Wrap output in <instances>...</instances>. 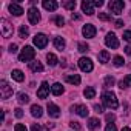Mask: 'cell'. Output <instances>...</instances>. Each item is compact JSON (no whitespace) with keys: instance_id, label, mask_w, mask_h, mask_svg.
<instances>
[{"instance_id":"cell-19","label":"cell","mask_w":131,"mask_h":131,"mask_svg":"<svg viewBox=\"0 0 131 131\" xmlns=\"http://www.w3.org/2000/svg\"><path fill=\"white\" fill-rule=\"evenodd\" d=\"M11 76H13V79L17 80V82H23V79H25V74H23L20 70H14V71L11 73Z\"/></svg>"},{"instance_id":"cell-8","label":"cell","mask_w":131,"mask_h":131,"mask_svg":"<svg viewBox=\"0 0 131 131\" xmlns=\"http://www.w3.org/2000/svg\"><path fill=\"white\" fill-rule=\"evenodd\" d=\"M96 32H97V29H96L94 25H91V23H86V25L82 28V34H83L86 39H93V37H96Z\"/></svg>"},{"instance_id":"cell-24","label":"cell","mask_w":131,"mask_h":131,"mask_svg":"<svg viewBox=\"0 0 131 131\" xmlns=\"http://www.w3.org/2000/svg\"><path fill=\"white\" fill-rule=\"evenodd\" d=\"M54 46H56L57 49H60V51H62V49L65 48V40H63L62 37H59V36H57V37H54Z\"/></svg>"},{"instance_id":"cell-43","label":"cell","mask_w":131,"mask_h":131,"mask_svg":"<svg viewBox=\"0 0 131 131\" xmlns=\"http://www.w3.org/2000/svg\"><path fill=\"white\" fill-rule=\"evenodd\" d=\"M9 52H13V54H14V52H17V45H14V43H13V45L9 46Z\"/></svg>"},{"instance_id":"cell-30","label":"cell","mask_w":131,"mask_h":131,"mask_svg":"<svg viewBox=\"0 0 131 131\" xmlns=\"http://www.w3.org/2000/svg\"><path fill=\"white\" fill-rule=\"evenodd\" d=\"M17 99H19L20 103H28V102H29V97H28V94H25V93H20V94L17 96Z\"/></svg>"},{"instance_id":"cell-27","label":"cell","mask_w":131,"mask_h":131,"mask_svg":"<svg viewBox=\"0 0 131 131\" xmlns=\"http://www.w3.org/2000/svg\"><path fill=\"white\" fill-rule=\"evenodd\" d=\"M28 34H29V29H28V26L22 25V26L19 28V36H20L22 39H26V37H28Z\"/></svg>"},{"instance_id":"cell-22","label":"cell","mask_w":131,"mask_h":131,"mask_svg":"<svg viewBox=\"0 0 131 131\" xmlns=\"http://www.w3.org/2000/svg\"><path fill=\"white\" fill-rule=\"evenodd\" d=\"M46 60H48V65L49 67H56L57 65V57H56V54H52V52H49V54H46Z\"/></svg>"},{"instance_id":"cell-18","label":"cell","mask_w":131,"mask_h":131,"mask_svg":"<svg viewBox=\"0 0 131 131\" xmlns=\"http://www.w3.org/2000/svg\"><path fill=\"white\" fill-rule=\"evenodd\" d=\"M31 114L34 116V117H42V114H43V110H42V106H39V105H32L31 106Z\"/></svg>"},{"instance_id":"cell-13","label":"cell","mask_w":131,"mask_h":131,"mask_svg":"<svg viewBox=\"0 0 131 131\" xmlns=\"http://www.w3.org/2000/svg\"><path fill=\"white\" fill-rule=\"evenodd\" d=\"M71 110H73V111H76L80 117H86V116H88V113H90V111H88V108H86L85 105H74Z\"/></svg>"},{"instance_id":"cell-21","label":"cell","mask_w":131,"mask_h":131,"mask_svg":"<svg viewBox=\"0 0 131 131\" xmlns=\"http://www.w3.org/2000/svg\"><path fill=\"white\" fill-rule=\"evenodd\" d=\"M97 57H99V62H100V63H106V62H110V54H108V51H105V49L100 51Z\"/></svg>"},{"instance_id":"cell-15","label":"cell","mask_w":131,"mask_h":131,"mask_svg":"<svg viewBox=\"0 0 131 131\" xmlns=\"http://www.w3.org/2000/svg\"><path fill=\"white\" fill-rule=\"evenodd\" d=\"M9 13L19 17V16L23 14V9H22V6H20L19 3H11V5H9Z\"/></svg>"},{"instance_id":"cell-17","label":"cell","mask_w":131,"mask_h":131,"mask_svg":"<svg viewBox=\"0 0 131 131\" xmlns=\"http://www.w3.org/2000/svg\"><path fill=\"white\" fill-rule=\"evenodd\" d=\"M43 8L46 11H56L57 9V2H54V0H45V2H43Z\"/></svg>"},{"instance_id":"cell-31","label":"cell","mask_w":131,"mask_h":131,"mask_svg":"<svg viewBox=\"0 0 131 131\" xmlns=\"http://www.w3.org/2000/svg\"><path fill=\"white\" fill-rule=\"evenodd\" d=\"M52 22H54L57 26H63V23H65L63 17H60V16H56V17H52Z\"/></svg>"},{"instance_id":"cell-2","label":"cell","mask_w":131,"mask_h":131,"mask_svg":"<svg viewBox=\"0 0 131 131\" xmlns=\"http://www.w3.org/2000/svg\"><path fill=\"white\" fill-rule=\"evenodd\" d=\"M34 56H36V51L32 49V46H25V48L22 49L20 56H19V60L25 63V62H29V60H32V59H34Z\"/></svg>"},{"instance_id":"cell-38","label":"cell","mask_w":131,"mask_h":131,"mask_svg":"<svg viewBox=\"0 0 131 131\" xmlns=\"http://www.w3.org/2000/svg\"><path fill=\"white\" fill-rule=\"evenodd\" d=\"M105 131H117V128H116V125H114V123H108V125H106V128H105Z\"/></svg>"},{"instance_id":"cell-12","label":"cell","mask_w":131,"mask_h":131,"mask_svg":"<svg viewBox=\"0 0 131 131\" xmlns=\"http://www.w3.org/2000/svg\"><path fill=\"white\" fill-rule=\"evenodd\" d=\"M48 93H49L48 83H46V82H42V85H40V88H39V91H37V97H39V99H46V97H48Z\"/></svg>"},{"instance_id":"cell-34","label":"cell","mask_w":131,"mask_h":131,"mask_svg":"<svg viewBox=\"0 0 131 131\" xmlns=\"http://www.w3.org/2000/svg\"><path fill=\"white\" fill-rule=\"evenodd\" d=\"M114 65H116V67H122V65H123V57L116 56L114 57Z\"/></svg>"},{"instance_id":"cell-42","label":"cell","mask_w":131,"mask_h":131,"mask_svg":"<svg viewBox=\"0 0 131 131\" xmlns=\"http://www.w3.org/2000/svg\"><path fill=\"white\" fill-rule=\"evenodd\" d=\"M105 119H106L108 122H113V120L116 119V116H114V114H106V116H105Z\"/></svg>"},{"instance_id":"cell-3","label":"cell","mask_w":131,"mask_h":131,"mask_svg":"<svg viewBox=\"0 0 131 131\" xmlns=\"http://www.w3.org/2000/svg\"><path fill=\"white\" fill-rule=\"evenodd\" d=\"M125 8V3L122 2V0H111L110 2V11L113 14H120Z\"/></svg>"},{"instance_id":"cell-41","label":"cell","mask_w":131,"mask_h":131,"mask_svg":"<svg viewBox=\"0 0 131 131\" xmlns=\"http://www.w3.org/2000/svg\"><path fill=\"white\" fill-rule=\"evenodd\" d=\"M14 114H16V117H19V119H20V117H23V111H22L20 108H17V110L14 111Z\"/></svg>"},{"instance_id":"cell-39","label":"cell","mask_w":131,"mask_h":131,"mask_svg":"<svg viewBox=\"0 0 131 131\" xmlns=\"http://www.w3.org/2000/svg\"><path fill=\"white\" fill-rule=\"evenodd\" d=\"M123 39H125L126 42H131V31H125V32H123Z\"/></svg>"},{"instance_id":"cell-36","label":"cell","mask_w":131,"mask_h":131,"mask_svg":"<svg viewBox=\"0 0 131 131\" xmlns=\"http://www.w3.org/2000/svg\"><path fill=\"white\" fill-rule=\"evenodd\" d=\"M14 131H28V129H26V126H25V125H22V123H16Z\"/></svg>"},{"instance_id":"cell-32","label":"cell","mask_w":131,"mask_h":131,"mask_svg":"<svg viewBox=\"0 0 131 131\" xmlns=\"http://www.w3.org/2000/svg\"><path fill=\"white\" fill-rule=\"evenodd\" d=\"M77 49H79L80 52H86V51L90 49V46H88V45H86L85 42H80V43L77 45Z\"/></svg>"},{"instance_id":"cell-6","label":"cell","mask_w":131,"mask_h":131,"mask_svg":"<svg viewBox=\"0 0 131 131\" xmlns=\"http://www.w3.org/2000/svg\"><path fill=\"white\" fill-rule=\"evenodd\" d=\"M79 68L85 73H91L93 71V62L88 57H82V59H79Z\"/></svg>"},{"instance_id":"cell-10","label":"cell","mask_w":131,"mask_h":131,"mask_svg":"<svg viewBox=\"0 0 131 131\" xmlns=\"http://www.w3.org/2000/svg\"><path fill=\"white\" fill-rule=\"evenodd\" d=\"M28 20H29V23L37 25V23L40 22V13H39V9L31 8V9L28 11Z\"/></svg>"},{"instance_id":"cell-48","label":"cell","mask_w":131,"mask_h":131,"mask_svg":"<svg viewBox=\"0 0 131 131\" xmlns=\"http://www.w3.org/2000/svg\"><path fill=\"white\" fill-rule=\"evenodd\" d=\"M71 17H73V20H79V19H80V16H79V14H73Z\"/></svg>"},{"instance_id":"cell-26","label":"cell","mask_w":131,"mask_h":131,"mask_svg":"<svg viewBox=\"0 0 131 131\" xmlns=\"http://www.w3.org/2000/svg\"><path fill=\"white\" fill-rule=\"evenodd\" d=\"M99 126H100L99 119L93 117V119H90V120H88V128H90V129H96V128H99Z\"/></svg>"},{"instance_id":"cell-16","label":"cell","mask_w":131,"mask_h":131,"mask_svg":"<svg viewBox=\"0 0 131 131\" xmlns=\"http://www.w3.org/2000/svg\"><path fill=\"white\" fill-rule=\"evenodd\" d=\"M65 80H67L68 83H71V85H79L80 83V76L79 74H68L67 77H65Z\"/></svg>"},{"instance_id":"cell-40","label":"cell","mask_w":131,"mask_h":131,"mask_svg":"<svg viewBox=\"0 0 131 131\" xmlns=\"http://www.w3.org/2000/svg\"><path fill=\"white\" fill-rule=\"evenodd\" d=\"M31 131H42V126H40L39 123H32V126H31Z\"/></svg>"},{"instance_id":"cell-20","label":"cell","mask_w":131,"mask_h":131,"mask_svg":"<svg viewBox=\"0 0 131 131\" xmlns=\"http://www.w3.org/2000/svg\"><path fill=\"white\" fill-rule=\"evenodd\" d=\"M119 86H120L122 90H123V88H129V86H131V74H128L126 77H123V79L120 80Z\"/></svg>"},{"instance_id":"cell-35","label":"cell","mask_w":131,"mask_h":131,"mask_svg":"<svg viewBox=\"0 0 131 131\" xmlns=\"http://www.w3.org/2000/svg\"><path fill=\"white\" fill-rule=\"evenodd\" d=\"M99 19L102 22H106V20H110V14L108 13H99Z\"/></svg>"},{"instance_id":"cell-23","label":"cell","mask_w":131,"mask_h":131,"mask_svg":"<svg viewBox=\"0 0 131 131\" xmlns=\"http://www.w3.org/2000/svg\"><path fill=\"white\" fill-rule=\"evenodd\" d=\"M29 68H31L32 71H36V73H37V71L42 73V71H43V65H42L40 62H31V63H29Z\"/></svg>"},{"instance_id":"cell-33","label":"cell","mask_w":131,"mask_h":131,"mask_svg":"<svg viewBox=\"0 0 131 131\" xmlns=\"http://www.w3.org/2000/svg\"><path fill=\"white\" fill-rule=\"evenodd\" d=\"M113 85H114V77H111V76L105 77V86L108 88V86H113Z\"/></svg>"},{"instance_id":"cell-45","label":"cell","mask_w":131,"mask_h":131,"mask_svg":"<svg viewBox=\"0 0 131 131\" xmlns=\"http://www.w3.org/2000/svg\"><path fill=\"white\" fill-rule=\"evenodd\" d=\"M122 25H123V22H122V20H116V23H114V26H116V28H120Z\"/></svg>"},{"instance_id":"cell-25","label":"cell","mask_w":131,"mask_h":131,"mask_svg":"<svg viewBox=\"0 0 131 131\" xmlns=\"http://www.w3.org/2000/svg\"><path fill=\"white\" fill-rule=\"evenodd\" d=\"M51 91H52L54 96H60V94L63 93V86H62L60 83H54V85L51 86Z\"/></svg>"},{"instance_id":"cell-29","label":"cell","mask_w":131,"mask_h":131,"mask_svg":"<svg viewBox=\"0 0 131 131\" xmlns=\"http://www.w3.org/2000/svg\"><path fill=\"white\" fill-rule=\"evenodd\" d=\"M63 6L67 8V9H70V11H74V8H76V2H74V0H68V2H65V3H63Z\"/></svg>"},{"instance_id":"cell-47","label":"cell","mask_w":131,"mask_h":131,"mask_svg":"<svg viewBox=\"0 0 131 131\" xmlns=\"http://www.w3.org/2000/svg\"><path fill=\"white\" fill-rule=\"evenodd\" d=\"M125 52H126V54H128V56L131 57V45H128V46L125 48Z\"/></svg>"},{"instance_id":"cell-28","label":"cell","mask_w":131,"mask_h":131,"mask_svg":"<svg viewBox=\"0 0 131 131\" xmlns=\"http://www.w3.org/2000/svg\"><path fill=\"white\" fill-rule=\"evenodd\" d=\"M83 94H85L86 99H94V96H96V90H94L93 86H90V88H86V90L83 91Z\"/></svg>"},{"instance_id":"cell-49","label":"cell","mask_w":131,"mask_h":131,"mask_svg":"<svg viewBox=\"0 0 131 131\" xmlns=\"http://www.w3.org/2000/svg\"><path fill=\"white\" fill-rule=\"evenodd\" d=\"M122 131H131V129H129L128 126H123V128H122Z\"/></svg>"},{"instance_id":"cell-9","label":"cell","mask_w":131,"mask_h":131,"mask_svg":"<svg viewBox=\"0 0 131 131\" xmlns=\"http://www.w3.org/2000/svg\"><path fill=\"white\" fill-rule=\"evenodd\" d=\"M34 45L40 49H43L46 45H48V37L45 34H36L34 36Z\"/></svg>"},{"instance_id":"cell-37","label":"cell","mask_w":131,"mask_h":131,"mask_svg":"<svg viewBox=\"0 0 131 131\" xmlns=\"http://www.w3.org/2000/svg\"><path fill=\"white\" fill-rule=\"evenodd\" d=\"M70 126H71L73 129H77V131H79V129H82V126L79 125V122H74V120H73V122L70 123Z\"/></svg>"},{"instance_id":"cell-7","label":"cell","mask_w":131,"mask_h":131,"mask_svg":"<svg viewBox=\"0 0 131 131\" xmlns=\"http://www.w3.org/2000/svg\"><path fill=\"white\" fill-rule=\"evenodd\" d=\"M105 43H106V46L111 48V49H117V48H119V40H117V37H116L113 32L106 34V37H105Z\"/></svg>"},{"instance_id":"cell-44","label":"cell","mask_w":131,"mask_h":131,"mask_svg":"<svg viewBox=\"0 0 131 131\" xmlns=\"http://www.w3.org/2000/svg\"><path fill=\"white\" fill-rule=\"evenodd\" d=\"M93 5H94V6H102L103 2H102V0H96V2H93Z\"/></svg>"},{"instance_id":"cell-4","label":"cell","mask_w":131,"mask_h":131,"mask_svg":"<svg viewBox=\"0 0 131 131\" xmlns=\"http://www.w3.org/2000/svg\"><path fill=\"white\" fill-rule=\"evenodd\" d=\"M0 26H2V36L3 37H9V36H13V31H14V28H13V25L6 20V19H2L0 20Z\"/></svg>"},{"instance_id":"cell-1","label":"cell","mask_w":131,"mask_h":131,"mask_svg":"<svg viewBox=\"0 0 131 131\" xmlns=\"http://www.w3.org/2000/svg\"><path fill=\"white\" fill-rule=\"evenodd\" d=\"M102 102H103L105 106H108L111 110H117V106H119V102L116 99V94L111 93V91H105L102 94Z\"/></svg>"},{"instance_id":"cell-14","label":"cell","mask_w":131,"mask_h":131,"mask_svg":"<svg viewBox=\"0 0 131 131\" xmlns=\"http://www.w3.org/2000/svg\"><path fill=\"white\" fill-rule=\"evenodd\" d=\"M93 2H88V0H85V2H82V11L88 16H93L94 14V9H93Z\"/></svg>"},{"instance_id":"cell-46","label":"cell","mask_w":131,"mask_h":131,"mask_svg":"<svg viewBox=\"0 0 131 131\" xmlns=\"http://www.w3.org/2000/svg\"><path fill=\"white\" fill-rule=\"evenodd\" d=\"M94 110H96V113H102V111H103L100 105H94Z\"/></svg>"},{"instance_id":"cell-11","label":"cell","mask_w":131,"mask_h":131,"mask_svg":"<svg viewBox=\"0 0 131 131\" xmlns=\"http://www.w3.org/2000/svg\"><path fill=\"white\" fill-rule=\"evenodd\" d=\"M46 110H48V114H49V117H54V119L60 117V108H59L57 105H54V103H48Z\"/></svg>"},{"instance_id":"cell-5","label":"cell","mask_w":131,"mask_h":131,"mask_svg":"<svg viewBox=\"0 0 131 131\" xmlns=\"http://www.w3.org/2000/svg\"><path fill=\"white\" fill-rule=\"evenodd\" d=\"M0 91H2V99H9L13 96V88L9 86V83L6 80L0 82Z\"/></svg>"}]
</instances>
